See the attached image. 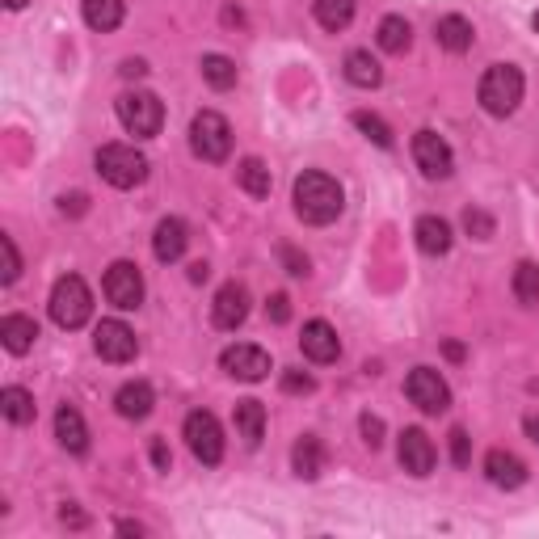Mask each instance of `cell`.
<instances>
[{
	"mask_svg": "<svg viewBox=\"0 0 539 539\" xmlns=\"http://www.w3.org/2000/svg\"><path fill=\"white\" fill-rule=\"evenodd\" d=\"M413 236H417V249H422L426 257H443V253H451V224L447 219H438V215H422L417 219V228H413Z\"/></svg>",
	"mask_w": 539,
	"mask_h": 539,
	"instance_id": "obj_22",
	"label": "cell"
},
{
	"mask_svg": "<svg viewBox=\"0 0 539 539\" xmlns=\"http://www.w3.org/2000/svg\"><path fill=\"white\" fill-rule=\"evenodd\" d=\"M198 68H203V81L211 89H219V93L236 85V64L228 55H203V64H198Z\"/></svg>",
	"mask_w": 539,
	"mask_h": 539,
	"instance_id": "obj_32",
	"label": "cell"
},
{
	"mask_svg": "<svg viewBox=\"0 0 539 539\" xmlns=\"http://www.w3.org/2000/svg\"><path fill=\"white\" fill-rule=\"evenodd\" d=\"M219 367H224L232 379H245V384H257V379L270 375V354L262 346H249V342H236L219 354Z\"/></svg>",
	"mask_w": 539,
	"mask_h": 539,
	"instance_id": "obj_11",
	"label": "cell"
},
{
	"mask_svg": "<svg viewBox=\"0 0 539 539\" xmlns=\"http://www.w3.org/2000/svg\"><path fill=\"white\" fill-rule=\"evenodd\" d=\"M207 274H211L207 262H194V266H190V283H207Z\"/></svg>",
	"mask_w": 539,
	"mask_h": 539,
	"instance_id": "obj_46",
	"label": "cell"
},
{
	"mask_svg": "<svg viewBox=\"0 0 539 539\" xmlns=\"http://www.w3.org/2000/svg\"><path fill=\"white\" fill-rule=\"evenodd\" d=\"M190 148H194L198 161H207V165L228 161V152H232V127H228V118L215 114V110H198L194 123H190Z\"/></svg>",
	"mask_w": 539,
	"mask_h": 539,
	"instance_id": "obj_6",
	"label": "cell"
},
{
	"mask_svg": "<svg viewBox=\"0 0 539 539\" xmlns=\"http://www.w3.org/2000/svg\"><path fill=\"white\" fill-rule=\"evenodd\" d=\"M245 316H249V291L241 283H224L215 291V304H211L215 329H241Z\"/></svg>",
	"mask_w": 539,
	"mask_h": 539,
	"instance_id": "obj_14",
	"label": "cell"
},
{
	"mask_svg": "<svg viewBox=\"0 0 539 539\" xmlns=\"http://www.w3.org/2000/svg\"><path fill=\"white\" fill-rule=\"evenodd\" d=\"M81 9H85L89 30H97V34L118 30V26H123V17H127L123 0H81Z\"/></svg>",
	"mask_w": 539,
	"mask_h": 539,
	"instance_id": "obj_23",
	"label": "cell"
},
{
	"mask_svg": "<svg viewBox=\"0 0 539 539\" xmlns=\"http://www.w3.org/2000/svg\"><path fill=\"white\" fill-rule=\"evenodd\" d=\"M34 337H38V325L30 321V316H22V312H13V316L0 321V342H5L9 354H26L34 346Z\"/></svg>",
	"mask_w": 539,
	"mask_h": 539,
	"instance_id": "obj_24",
	"label": "cell"
},
{
	"mask_svg": "<svg viewBox=\"0 0 539 539\" xmlns=\"http://www.w3.org/2000/svg\"><path fill=\"white\" fill-rule=\"evenodd\" d=\"M144 72H148L144 59H127V64H123V76H131V81H135V76H144Z\"/></svg>",
	"mask_w": 539,
	"mask_h": 539,
	"instance_id": "obj_44",
	"label": "cell"
},
{
	"mask_svg": "<svg viewBox=\"0 0 539 539\" xmlns=\"http://www.w3.org/2000/svg\"><path fill=\"white\" fill-rule=\"evenodd\" d=\"M283 392L287 396H308V392H316V379L308 371H283Z\"/></svg>",
	"mask_w": 539,
	"mask_h": 539,
	"instance_id": "obj_37",
	"label": "cell"
},
{
	"mask_svg": "<svg viewBox=\"0 0 539 539\" xmlns=\"http://www.w3.org/2000/svg\"><path fill=\"white\" fill-rule=\"evenodd\" d=\"M152 405H156V392H152V384H144V379L123 384L114 396V409H118V417H127V422H144V417L152 413Z\"/></svg>",
	"mask_w": 539,
	"mask_h": 539,
	"instance_id": "obj_20",
	"label": "cell"
},
{
	"mask_svg": "<svg viewBox=\"0 0 539 539\" xmlns=\"http://www.w3.org/2000/svg\"><path fill=\"white\" fill-rule=\"evenodd\" d=\"M409 43H413V26L405 22V17H384L379 22V47H384L388 55H405L409 51Z\"/></svg>",
	"mask_w": 539,
	"mask_h": 539,
	"instance_id": "obj_30",
	"label": "cell"
},
{
	"mask_svg": "<svg viewBox=\"0 0 539 539\" xmlns=\"http://www.w3.org/2000/svg\"><path fill=\"white\" fill-rule=\"evenodd\" d=\"M51 321L59 329H81L89 325V316H93V295L85 287V278L81 274H64V278H55V287H51Z\"/></svg>",
	"mask_w": 539,
	"mask_h": 539,
	"instance_id": "obj_3",
	"label": "cell"
},
{
	"mask_svg": "<svg viewBox=\"0 0 539 539\" xmlns=\"http://www.w3.org/2000/svg\"><path fill=\"white\" fill-rule=\"evenodd\" d=\"M531 26H535V34H539V13H535V17H531Z\"/></svg>",
	"mask_w": 539,
	"mask_h": 539,
	"instance_id": "obj_50",
	"label": "cell"
},
{
	"mask_svg": "<svg viewBox=\"0 0 539 539\" xmlns=\"http://www.w3.org/2000/svg\"><path fill=\"white\" fill-rule=\"evenodd\" d=\"M346 81L358 89H375L384 81V68H379V59L371 51H350L346 55Z\"/></svg>",
	"mask_w": 539,
	"mask_h": 539,
	"instance_id": "obj_26",
	"label": "cell"
},
{
	"mask_svg": "<svg viewBox=\"0 0 539 539\" xmlns=\"http://www.w3.org/2000/svg\"><path fill=\"white\" fill-rule=\"evenodd\" d=\"M523 72H518L514 64H493L485 76H481V89H476V97H481L485 114L493 118H510L518 110V102H523Z\"/></svg>",
	"mask_w": 539,
	"mask_h": 539,
	"instance_id": "obj_2",
	"label": "cell"
},
{
	"mask_svg": "<svg viewBox=\"0 0 539 539\" xmlns=\"http://www.w3.org/2000/svg\"><path fill=\"white\" fill-rule=\"evenodd\" d=\"M102 291L118 312H135L139 304H144V274H139L135 262H114L102 278Z\"/></svg>",
	"mask_w": 539,
	"mask_h": 539,
	"instance_id": "obj_8",
	"label": "cell"
},
{
	"mask_svg": "<svg viewBox=\"0 0 539 539\" xmlns=\"http://www.w3.org/2000/svg\"><path fill=\"white\" fill-rule=\"evenodd\" d=\"M182 434H186V447H190V455L198 459V464L215 468L219 459H224V430H219L215 413H207V409H194V413L186 417Z\"/></svg>",
	"mask_w": 539,
	"mask_h": 539,
	"instance_id": "obj_7",
	"label": "cell"
},
{
	"mask_svg": "<svg viewBox=\"0 0 539 539\" xmlns=\"http://www.w3.org/2000/svg\"><path fill=\"white\" fill-rule=\"evenodd\" d=\"M186 245H190V228L182 224V219H161V224H156V236H152V253H156V262H165V266L182 262Z\"/></svg>",
	"mask_w": 539,
	"mask_h": 539,
	"instance_id": "obj_16",
	"label": "cell"
},
{
	"mask_svg": "<svg viewBox=\"0 0 539 539\" xmlns=\"http://www.w3.org/2000/svg\"><path fill=\"white\" fill-rule=\"evenodd\" d=\"M266 316H270L274 325H287V321H291V299H287L283 291L270 295V299H266Z\"/></svg>",
	"mask_w": 539,
	"mask_h": 539,
	"instance_id": "obj_40",
	"label": "cell"
},
{
	"mask_svg": "<svg viewBox=\"0 0 539 539\" xmlns=\"http://www.w3.org/2000/svg\"><path fill=\"white\" fill-rule=\"evenodd\" d=\"M523 430H527V438H531V443H539V417H535V413H531L527 422H523Z\"/></svg>",
	"mask_w": 539,
	"mask_h": 539,
	"instance_id": "obj_48",
	"label": "cell"
},
{
	"mask_svg": "<svg viewBox=\"0 0 539 539\" xmlns=\"http://www.w3.org/2000/svg\"><path fill=\"white\" fill-rule=\"evenodd\" d=\"M85 207H89L85 194H64V198H59V211H64V215H85Z\"/></svg>",
	"mask_w": 539,
	"mask_h": 539,
	"instance_id": "obj_42",
	"label": "cell"
},
{
	"mask_svg": "<svg viewBox=\"0 0 539 539\" xmlns=\"http://www.w3.org/2000/svg\"><path fill=\"white\" fill-rule=\"evenodd\" d=\"M358 0H316V22H321L329 34H342L354 22Z\"/></svg>",
	"mask_w": 539,
	"mask_h": 539,
	"instance_id": "obj_28",
	"label": "cell"
},
{
	"mask_svg": "<svg viewBox=\"0 0 539 539\" xmlns=\"http://www.w3.org/2000/svg\"><path fill=\"white\" fill-rule=\"evenodd\" d=\"M354 127L363 131L371 144H379V148H392V144H396V139H392V127H388L379 114H371V110H354Z\"/></svg>",
	"mask_w": 539,
	"mask_h": 539,
	"instance_id": "obj_33",
	"label": "cell"
},
{
	"mask_svg": "<svg viewBox=\"0 0 539 539\" xmlns=\"http://www.w3.org/2000/svg\"><path fill=\"white\" fill-rule=\"evenodd\" d=\"M434 43L443 47V51H451V55H464L476 43V30H472L468 17L447 13V17H438V22H434Z\"/></svg>",
	"mask_w": 539,
	"mask_h": 539,
	"instance_id": "obj_19",
	"label": "cell"
},
{
	"mask_svg": "<svg viewBox=\"0 0 539 539\" xmlns=\"http://www.w3.org/2000/svg\"><path fill=\"white\" fill-rule=\"evenodd\" d=\"M97 173L114 190H135L148 177V156L135 152L131 144H106V148H97Z\"/></svg>",
	"mask_w": 539,
	"mask_h": 539,
	"instance_id": "obj_5",
	"label": "cell"
},
{
	"mask_svg": "<svg viewBox=\"0 0 539 539\" xmlns=\"http://www.w3.org/2000/svg\"><path fill=\"white\" fill-rule=\"evenodd\" d=\"M358 430H363V443L375 451L379 443H384V422H379V417H371V413H363L358 417Z\"/></svg>",
	"mask_w": 539,
	"mask_h": 539,
	"instance_id": "obj_39",
	"label": "cell"
},
{
	"mask_svg": "<svg viewBox=\"0 0 539 539\" xmlns=\"http://www.w3.org/2000/svg\"><path fill=\"white\" fill-rule=\"evenodd\" d=\"M443 354L451 358V363H464V354H468V350L459 346V342H443Z\"/></svg>",
	"mask_w": 539,
	"mask_h": 539,
	"instance_id": "obj_45",
	"label": "cell"
},
{
	"mask_svg": "<svg viewBox=\"0 0 539 539\" xmlns=\"http://www.w3.org/2000/svg\"><path fill=\"white\" fill-rule=\"evenodd\" d=\"M55 438H59V447H64L68 455H85L89 451V426H85V417H81V409H76V405H59Z\"/></svg>",
	"mask_w": 539,
	"mask_h": 539,
	"instance_id": "obj_17",
	"label": "cell"
},
{
	"mask_svg": "<svg viewBox=\"0 0 539 539\" xmlns=\"http://www.w3.org/2000/svg\"><path fill=\"white\" fill-rule=\"evenodd\" d=\"M118 531H123V535H144L148 527H144V523H131V518H123V523H118Z\"/></svg>",
	"mask_w": 539,
	"mask_h": 539,
	"instance_id": "obj_47",
	"label": "cell"
},
{
	"mask_svg": "<svg viewBox=\"0 0 539 539\" xmlns=\"http://www.w3.org/2000/svg\"><path fill=\"white\" fill-rule=\"evenodd\" d=\"M114 110H118V123H123L131 135H139V139L161 135V127H165V106H161V97L148 93V89H127V93L114 102Z\"/></svg>",
	"mask_w": 539,
	"mask_h": 539,
	"instance_id": "obj_4",
	"label": "cell"
},
{
	"mask_svg": "<svg viewBox=\"0 0 539 539\" xmlns=\"http://www.w3.org/2000/svg\"><path fill=\"white\" fill-rule=\"evenodd\" d=\"M236 182H241V190L253 194V198H270L274 177H270L266 161H257V156H245V161L236 165Z\"/></svg>",
	"mask_w": 539,
	"mask_h": 539,
	"instance_id": "obj_27",
	"label": "cell"
},
{
	"mask_svg": "<svg viewBox=\"0 0 539 539\" xmlns=\"http://www.w3.org/2000/svg\"><path fill=\"white\" fill-rule=\"evenodd\" d=\"M464 228H468V236H476V241H489V236L497 232L493 215L481 211V207H468V211H464Z\"/></svg>",
	"mask_w": 539,
	"mask_h": 539,
	"instance_id": "obj_35",
	"label": "cell"
},
{
	"mask_svg": "<svg viewBox=\"0 0 539 539\" xmlns=\"http://www.w3.org/2000/svg\"><path fill=\"white\" fill-rule=\"evenodd\" d=\"M93 350L106 358V363H131V358L139 354V342H135V333L131 325L123 321H102L93 333Z\"/></svg>",
	"mask_w": 539,
	"mask_h": 539,
	"instance_id": "obj_12",
	"label": "cell"
},
{
	"mask_svg": "<svg viewBox=\"0 0 539 539\" xmlns=\"http://www.w3.org/2000/svg\"><path fill=\"white\" fill-rule=\"evenodd\" d=\"M485 476H489V485H497V489H518L527 481V464L518 455H510V451L493 447L485 455Z\"/></svg>",
	"mask_w": 539,
	"mask_h": 539,
	"instance_id": "obj_18",
	"label": "cell"
},
{
	"mask_svg": "<svg viewBox=\"0 0 539 539\" xmlns=\"http://www.w3.org/2000/svg\"><path fill=\"white\" fill-rule=\"evenodd\" d=\"M291 468L299 481H316V476L325 472V443L316 434H304L299 443L291 447Z\"/></svg>",
	"mask_w": 539,
	"mask_h": 539,
	"instance_id": "obj_21",
	"label": "cell"
},
{
	"mask_svg": "<svg viewBox=\"0 0 539 539\" xmlns=\"http://www.w3.org/2000/svg\"><path fill=\"white\" fill-rule=\"evenodd\" d=\"M26 5H30V0H5V9H13V13H17V9H26Z\"/></svg>",
	"mask_w": 539,
	"mask_h": 539,
	"instance_id": "obj_49",
	"label": "cell"
},
{
	"mask_svg": "<svg viewBox=\"0 0 539 539\" xmlns=\"http://www.w3.org/2000/svg\"><path fill=\"white\" fill-rule=\"evenodd\" d=\"M232 422H236V430H241L245 443L257 447L262 443V434H266V405L262 401H236Z\"/></svg>",
	"mask_w": 539,
	"mask_h": 539,
	"instance_id": "obj_25",
	"label": "cell"
},
{
	"mask_svg": "<svg viewBox=\"0 0 539 539\" xmlns=\"http://www.w3.org/2000/svg\"><path fill=\"white\" fill-rule=\"evenodd\" d=\"M17 278H22V257H17L13 236H0V283L13 287Z\"/></svg>",
	"mask_w": 539,
	"mask_h": 539,
	"instance_id": "obj_34",
	"label": "cell"
},
{
	"mask_svg": "<svg viewBox=\"0 0 539 539\" xmlns=\"http://www.w3.org/2000/svg\"><path fill=\"white\" fill-rule=\"evenodd\" d=\"M299 350L312 363H337L342 358V342H337V329L329 321H308L304 333H299Z\"/></svg>",
	"mask_w": 539,
	"mask_h": 539,
	"instance_id": "obj_15",
	"label": "cell"
},
{
	"mask_svg": "<svg viewBox=\"0 0 539 539\" xmlns=\"http://www.w3.org/2000/svg\"><path fill=\"white\" fill-rule=\"evenodd\" d=\"M291 198H295V215L304 219V224H312V228L333 224V219L342 215V207H346L342 186H337L333 177L321 173V169H304V173H299Z\"/></svg>",
	"mask_w": 539,
	"mask_h": 539,
	"instance_id": "obj_1",
	"label": "cell"
},
{
	"mask_svg": "<svg viewBox=\"0 0 539 539\" xmlns=\"http://www.w3.org/2000/svg\"><path fill=\"white\" fill-rule=\"evenodd\" d=\"M152 464H156V472H169L173 468V451H169L165 438H152Z\"/></svg>",
	"mask_w": 539,
	"mask_h": 539,
	"instance_id": "obj_41",
	"label": "cell"
},
{
	"mask_svg": "<svg viewBox=\"0 0 539 539\" xmlns=\"http://www.w3.org/2000/svg\"><path fill=\"white\" fill-rule=\"evenodd\" d=\"M278 262H283V270L291 274V278H308L312 274V262L304 253H299L295 245H278Z\"/></svg>",
	"mask_w": 539,
	"mask_h": 539,
	"instance_id": "obj_36",
	"label": "cell"
},
{
	"mask_svg": "<svg viewBox=\"0 0 539 539\" xmlns=\"http://www.w3.org/2000/svg\"><path fill=\"white\" fill-rule=\"evenodd\" d=\"M510 287H514V299H518V304H523V308H535V304H539V266H535V262H518Z\"/></svg>",
	"mask_w": 539,
	"mask_h": 539,
	"instance_id": "obj_31",
	"label": "cell"
},
{
	"mask_svg": "<svg viewBox=\"0 0 539 539\" xmlns=\"http://www.w3.org/2000/svg\"><path fill=\"white\" fill-rule=\"evenodd\" d=\"M396 459H401V468H405L409 476H430L438 455H434V443L426 438V430L409 426V430L401 434V443H396Z\"/></svg>",
	"mask_w": 539,
	"mask_h": 539,
	"instance_id": "obj_13",
	"label": "cell"
},
{
	"mask_svg": "<svg viewBox=\"0 0 539 539\" xmlns=\"http://www.w3.org/2000/svg\"><path fill=\"white\" fill-rule=\"evenodd\" d=\"M0 413H5L13 426H30L38 405H34V396L26 388H5V392H0Z\"/></svg>",
	"mask_w": 539,
	"mask_h": 539,
	"instance_id": "obj_29",
	"label": "cell"
},
{
	"mask_svg": "<svg viewBox=\"0 0 539 539\" xmlns=\"http://www.w3.org/2000/svg\"><path fill=\"white\" fill-rule=\"evenodd\" d=\"M59 523H68V527H76V531H81V527L89 523V518H85L81 510H76V506H64V510H59Z\"/></svg>",
	"mask_w": 539,
	"mask_h": 539,
	"instance_id": "obj_43",
	"label": "cell"
},
{
	"mask_svg": "<svg viewBox=\"0 0 539 539\" xmlns=\"http://www.w3.org/2000/svg\"><path fill=\"white\" fill-rule=\"evenodd\" d=\"M405 396L422 409V413H447L451 405V388H447V379L438 375L434 367H413L409 379H405Z\"/></svg>",
	"mask_w": 539,
	"mask_h": 539,
	"instance_id": "obj_9",
	"label": "cell"
},
{
	"mask_svg": "<svg viewBox=\"0 0 539 539\" xmlns=\"http://www.w3.org/2000/svg\"><path fill=\"white\" fill-rule=\"evenodd\" d=\"M413 161L430 182H443V177H451V169H455V156L447 148V139L438 131H430V127L413 135Z\"/></svg>",
	"mask_w": 539,
	"mask_h": 539,
	"instance_id": "obj_10",
	"label": "cell"
},
{
	"mask_svg": "<svg viewBox=\"0 0 539 539\" xmlns=\"http://www.w3.org/2000/svg\"><path fill=\"white\" fill-rule=\"evenodd\" d=\"M451 459H455V468H468V459H472V438L468 430H451Z\"/></svg>",
	"mask_w": 539,
	"mask_h": 539,
	"instance_id": "obj_38",
	"label": "cell"
}]
</instances>
